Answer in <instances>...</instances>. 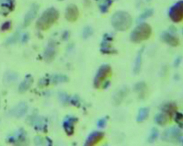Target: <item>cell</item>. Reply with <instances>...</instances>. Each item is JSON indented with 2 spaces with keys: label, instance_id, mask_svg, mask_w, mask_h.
Listing matches in <instances>:
<instances>
[{
  "label": "cell",
  "instance_id": "obj_1",
  "mask_svg": "<svg viewBox=\"0 0 183 146\" xmlns=\"http://www.w3.org/2000/svg\"><path fill=\"white\" fill-rule=\"evenodd\" d=\"M59 17V12L54 7L46 9L37 21L36 26L39 30H47L50 28Z\"/></svg>",
  "mask_w": 183,
  "mask_h": 146
},
{
  "label": "cell",
  "instance_id": "obj_2",
  "mask_svg": "<svg viewBox=\"0 0 183 146\" xmlns=\"http://www.w3.org/2000/svg\"><path fill=\"white\" fill-rule=\"evenodd\" d=\"M111 23L117 31H126L132 24V18L125 11H117L112 17Z\"/></svg>",
  "mask_w": 183,
  "mask_h": 146
},
{
  "label": "cell",
  "instance_id": "obj_3",
  "mask_svg": "<svg viewBox=\"0 0 183 146\" xmlns=\"http://www.w3.org/2000/svg\"><path fill=\"white\" fill-rule=\"evenodd\" d=\"M151 27L148 23H141L131 32L130 38L132 42L139 44L148 39L151 35Z\"/></svg>",
  "mask_w": 183,
  "mask_h": 146
},
{
  "label": "cell",
  "instance_id": "obj_4",
  "mask_svg": "<svg viewBox=\"0 0 183 146\" xmlns=\"http://www.w3.org/2000/svg\"><path fill=\"white\" fill-rule=\"evenodd\" d=\"M111 73L112 68L109 65L105 64V65L100 66V68L98 69L97 73L96 74L94 82H93L95 88L99 89V88L102 87L104 83H106L108 78L111 75Z\"/></svg>",
  "mask_w": 183,
  "mask_h": 146
},
{
  "label": "cell",
  "instance_id": "obj_5",
  "mask_svg": "<svg viewBox=\"0 0 183 146\" xmlns=\"http://www.w3.org/2000/svg\"><path fill=\"white\" fill-rule=\"evenodd\" d=\"M161 139L166 142L170 143H177L182 141V133L179 128L171 127L168 128L163 132Z\"/></svg>",
  "mask_w": 183,
  "mask_h": 146
},
{
  "label": "cell",
  "instance_id": "obj_6",
  "mask_svg": "<svg viewBox=\"0 0 183 146\" xmlns=\"http://www.w3.org/2000/svg\"><path fill=\"white\" fill-rule=\"evenodd\" d=\"M168 17L174 23H179L183 20V0L178 1L169 9Z\"/></svg>",
  "mask_w": 183,
  "mask_h": 146
},
{
  "label": "cell",
  "instance_id": "obj_7",
  "mask_svg": "<svg viewBox=\"0 0 183 146\" xmlns=\"http://www.w3.org/2000/svg\"><path fill=\"white\" fill-rule=\"evenodd\" d=\"M113 40V37L110 33H106L101 43L100 51L102 54H112L116 53V51L111 45V42Z\"/></svg>",
  "mask_w": 183,
  "mask_h": 146
},
{
  "label": "cell",
  "instance_id": "obj_8",
  "mask_svg": "<svg viewBox=\"0 0 183 146\" xmlns=\"http://www.w3.org/2000/svg\"><path fill=\"white\" fill-rule=\"evenodd\" d=\"M68 77L65 75H61V74H57V75H54L51 76L50 78H44L41 79L40 81V85L41 86H47L49 83H63L68 82Z\"/></svg>",
  "mask_w": 183,
  "mask_h": 146
},
{
  "label": "cell",
  "instance_id": "obj_9",
  "mask_svg": "<svg viewBox=\"0 0 183 146\" xmlns=\"http://www.w3.org/2000/svg\"><path fill=\"white\" fill-rule=\"evenodd\" d=\"M56 54H57V50H56V44L54 41H51L48 44L47 47L46 48L45 51L44 52V59L46 62H53L55 58Z\"/></svg>",
  "mask_w": 183,
  "mask_h": 146
},
{
  "label": "cell",
  "instance_id": "obj_10",
  "mask_svg": "<svg viewBox=\"0 0 183 146\" xmlns=\"http://www.w3.org/2000/svg\"><path fill=\"white\" fill-rule=\"evenodd\" d=\"M28 110L27 104L24 102H21L13 107L9 112V114L14 118H20L23 117Z\"/></svg>",
  "mask_w": 183,
  "mask_h": 146
},
{
  "label": "cell",
  "instance_id": "obj_11",
  "mask_svg": "<svg viewBox=\"0 0 183 146\" xmlns=\"http://www.w3.org/2000/svg\"><path fill=\"white\" fill-rule=\"evenodd\" d=\"M38 9H39V6L36 3L33 4L29 9L28 12L26 13L25 17H24L23 20V26L24 27H27L31 23V22L36 18L37 15Z\"/></svg>",
  "mask_w": 183,
  "mask_h": 146
},
{
  "label": "cell",
  "instance_id": "obj_12",
  "mask_svg": "<svg viewBox=\"0 0 183 146\" xmlns=\"http://www.w3.org/2000/svg\"><path fill=\"white\" fill-rule=\"evenodd\" d=\"M79 11L75 5L71 4L67 6L65 10V18L69 22H75L78 20Z\"/></svg>",
  "mask_w": 183,
  "mask_h": 146
},
{
  "label": "cell",
  "instance_id": "obj_13",
  "mask_svg": "<svg viewBox=\"0 0 183 146\" xmlns=\"http://www.w3.org/2000/svg\"><path fill=\"white\" fill-rule=\"evenodd\" d=\"M104 138V133L102 131H94L92 132L89 135V137L86 139V142H85V145L86 146H92L96 145L99 142L103 139Z\"/></svg>",
  "mask_w": 183,
  "mask_h": 146
},
{
  "label": "cell",
  "instance_id": "obj_14",
  "mask_svg": "<svg viewBox=\"0 0 183 146\" xmlns=\"http://www.w3.org/2000/svg\"><path fill=\"white\" fill-rule=\"evenodd\" d=\"M78 119L75 117H68L63 122V128L68 135H72L75 132V123Z\"/></svg>",
  "mask_w": 183,
  "mask_h": 146
},
{
  "label": "cell",
  "instance_id": "obj_15",
  "mask_svg": "<svg viewBox=\"0 0 183 146\" xmlns=\"http://www.w3.org/2000/svg\"><path fill=\"white\" fill-rule=\"evenodd\" d=\"M161 39L162 41L171 47H177L179 44V38L175 35L171 34L169 32H163L161 35Z\"/></svg>",
  "mask_w": 183,
  "mask_h": 146
},
{
  "label": "cell",
  "instance_id": "obj_16",
  "mask_svg": "<svg viewBox=\"0 0 183 146\" xmlns=\"http://www.w3.org/2000/svg\"><path fill=\"white\" fill-rule=\"evenodd\" d=\"M128 92H129V89L127 87H123L121 89H118L116 92L115 93V94L113 95V103L116 106H118L123 101V99L126 97L127 96Z\"/></svg>",
  "mask_w": 183,
  "mask_h": 146
},
{
  "label": "cell",
  "instance_id": "obj_17",
  "mask_svg": "<svg viewBox=\"0 0 183 146\" xmlns=\"http://www.w3.org/2000/svg\"><path fill=\"white\" fill-rule=\"evenodd\" d=\"M33 82V78L31 75H26L24 79L21 82V83L19 85V87H18L19 92L21 93L27 92V91L30 89V86H32Z\"/></svg>",
  "mask_w": 183,
  "mask_h": 146
},
{
  "label": "cell",
  "instance_id": "obj_18",
  "mask_svg": "<svg viewBox=\"0 0 183 146\" xmlns=\"http://www.w3.org/2000/svg\"><path fill=\"white\" fill-rule=\"evenodd\" d=\"M134 91L138 94L140 99H144L147 95V86L144 82H139L134 86Z\"/></svg>",
  "mask_w": 183,
  "mask_h": 146
},
{
  "label": "cell",
  "instance_id": "obj_19",
  "mask_svg": "<svg viewBox=\"0 0 183 146\" xmlns=\"http://www.w3.org/2000/svg\"><path fill=\"white\" fill-rule=\"evenodd\" d=\"M176 110H177V107L173 103H168L164 104L161 107V111L167 113L170 118L171 116H174L175 113L177 112Z\"/></svg>",
  "mask_w": 183,
  "mask_h": 146
},
{
  "label": "cell",
  "instance_id": "obj_20",
  "mask_svg": "<svg viewBox=\"0 0 183 146\" xmlns=\"http://www.w3.org/2000/svg\"><path fill=\"white\" fill-rule=\"evenodd\" d=\"M170 120V117L167 113L161 112V113H158L155 116V121L157 124L160 126H165L168 123Z\"/></svg>",
  "mask_w": 183,
  "mask_h": 146
},
{
  "label": "cell",
  "instance_id": "obj_21",
  "mask_svg": "<svg viewBox=\"0 0 183 146\" xmlns=\"http://www.w3.org/2000/svg\"><path fill=\"white\" fill-rule=\"evenodd\" d=\"M18 78V75L14 72H7L3 76V83L5 85H10L15 83Z\"/></svg>",
  "mask_w": 183,
  "mask_h": 146
},
{
  "label": "cell",
  "instance_id": "obj_22",
  "mask_svg": "<svg viewBox=\"0 0 183 146\" xmlns=\"http://www.w3.org/2000/svg\"><path fill=\"white\" fill-rule=\"evenodd\" d=\"M99 4V10L102 13H106L109 11L110 6L113 4V0H96Z\"/></svg>",
  "mask_w": 183,
  "mask_h": 146
},
{
  "label": "cell",
  "instance_id": "obj_23",
  "mask_svg": "<svg viewBox=\"0 0 183 146\" xmlns=\"http://www.w3.org/2000/svg\"><path fill=\"white\" fill-rule=\"evenodd\" d=\"M143 51H144V48H141L138 51L137 57H136L135 62H134V73L135 74H138L141 71V65H142V54Z\"/></svg>",
  "mask_w": 183,
  "mask_h": 146
},
{
  "label": "cell",
  "instance_id": "obj_24",
  "mask_svg": "<svg viewBox=\"0 0 183 146\" xmlns=\"http://www.w3.org/2000/svg\"><path fill=\"white\" fill-rule=\"evenodd\" d=\"M149 113H150V110H149L147 107H144V108L140 109L137 117V121L141 123V122L145 121L148 118Z\"/></svg>",
  "mask_w": 183,
  "mask_h": 146
},
{
  "label": "cell",
  "instance_id": "obj_25",
  "mask_svg": "<svg viewBox=\"0 0 183 146\" xmlns=\"http://www.w3.org/2000/svg\"><path fill=\"white\" fill-rule=\"evenodd\" d=\"M14 6H15L14 0H4L1 3V6L2 7V9L3 10H6L7 13L13 10Z\"/></svg>",
  "mask_w": 183,
  "mask_h": 146
},
{
  "label": "cell",
  "instance_id": "obj_26",
  "mask_svg": "<svg viewBox=\"0 0 183 146\" xmlns=\"http://www.w3.org/2000/svg\"><path fill=\"white\" fill-rule=\"evenodd\" d=\"M153 14H154V9H146V10L144 11V13H142L140 15V17L137 18V21L139 22V23H141V22L145 20L146 19H147V18H149V17H151Z\"/></svg>",
  "mask_w": 183,
  "mask_h": 146
},
{
  "label": "cell",
  "instance_id": "obj_27",
  "mask_svg": "<svg viewBox=\"0 0 183 146\" xmlns=\"http://www.w3.org/2000/svg\"><path fill=\"white\" fill-rule=\"evenodd\" d=\"M20 39V33L19 32H16L15 33L12 35V36L9 37L8 39H6L5 44L6 45H10V44H13L15 43H17L19 40Z\"/></svg>",
  "mask_w": 183,
  "mask_h": 146
},
{
  "label": "cell",
  "instance_id": "obj_28",
  "mask_svg": "<svg viewBox=\"0 0 183 146\" xmlns=\"http://www.w3.org/2000/svg\"><path fill=\"white\" fill-rule=\"evenodd\" d=\"M158 134H159V132H158V130L157 128H154L151 129V131L150 136L148 138V142L150 143H153L156 141V139L158 138Z\"/></svg>",
  "mask_w": 183,
  "mask_h": 146
},
{
  "label": "cell",
  "instance_id": "obj_29",
  "mask_svg": "<svg viewBox=\"0 0 183 146\" xmlns=\"http://www.w3.org/2000/svg\"><path fill=\"white\" fill-rule=\"evenodd\" d=\"M93 33L92 28L90 27H86L83 29L82 31V38L84 39H87V38H90Z\"/></svg>",
  "mask_w": 183,
  "mask_h": 146
},
{
  "label": "cell",
  "instance_id": "obj_30",
  "mask_svg": "<svg viewBox=\"0 0 183 146\" xmlns=\"http://www.w3.org/2000/svg\"><path fill=\"white\" fill-rule=\"evenodd\" d=\"M175 121L180 128H183V113L176 112L174 115Z\"/></svg>",
  "mask_w": 183,
  "mask_h": 146
},
{
  "label": "cell",
  "instance_id": "obj_31",
  "mask_svg": "<svg viewBox=\"0 0 183 146\" xmlns=\"http://www.w3.org/2000/svg\"><path fill=\"white\" fill-rule=\"evenodd\" d=\"M59 98H60V100L62 101L64 104H67L70 103V97H69L68 94L65 93H61L59 94Z\"/></svg>",
  "mask_w": 183,
  "mask_h": 146
},
{
  "label": "cell",
  "instance_id": "obj_32",
  "mask_svg": "<svg viewBox=\"0 0 183 146\" xmlns=\"http://www.w3.org/2000/svg\"><path fill=\"white\" fill-rule=\"evenodd\" d=\"M11 27H12V23H11L10 20H8V21H6L2 24L1 27H0V30L2 31H8V30H10Z\"/></svg>",
  "mask_w": 183,
  "mask_h": 146
},
{
  "label": "cell",
  "instance_id": "obj_33",
  "mask_svg": "<svg viewBox=\"0 0 183 146\" xmlns=\"http://www.w3.org/2000/svg\"><path fill=\"white\" fill-rule=\"evenodd\" d=\"M106 122L107 121L106 118H101L97 122V126L100 128H105V126L106 125Z\"/></svg>",
  "mask_w": 183,
  "mask_h": 146
},
{
  "label": "cell",
  "instance_id": "obj_34",
  "mask_svg": "<svg viewBox=\"0 0 183 146\" xmlns=\"http://www.w3.org/2000/svg\"><path fill=\"white\" fill-rule=\"evenodd\" d=\"M70 103L72 104H73L74 106H75V107H79L80 106V100L78 97H74L73 98H72L70 100Z\"/></svg>",
  "mask_w": 183,
  "mask_h": 146
},
{
  "label": "cell",
  "instance_id": "obj_35",
  "mask_svg": "<svg viewBox=\"0 0 183 146\" xmlns=\"http://www.w3.org/2000/svg\"><path fill=\"white\" fill-rule=\"evenodd\" d=\"M35 143L36 145H42L44 143V140H42V138L40 136H38V137L35 138Z\"/></svg>",
  "mask_w": 183,
  "mask_h": 146
},
{
  "label": "cell",
  "instance_id": "obj_36",
  "mask_svg": "<svg viewBox=\"0 0 183 146\" xmlns=\"http://www.w3.org/2000/svg\"><path fill=\"white\" fill-rule=\"evenodd\" d=\"M29 40V35L28 33H23L21 37V41L23 43L27 42V41Z\"/></svg>",
  "mask_w": 183,
  "mask_h": 146
},
{
  "label": "cell",
  "instance_id": "obj_37",
  "mask_svg": "<svg viewBox=\"0 0 183 146\" xmlns=\"http://www.w3.org/2000/svg\"><path fill=\"white\" fill-rule=\"evenodd\" d=\"M181 62H182V58L181 57H178L177 58H176L174 62V66L175 67H178L179 65L181 64Z\"/></svg>",
  "mask_w": 183,
  "mask_h": 146
},
{
  "label": "cell",
  "instance_id": "obj_38",
  "mask_svg": "<svg viewBox=\"0 0 183 146\" xmlns=\"http://www.w3.org/2000/svg\"><path fill=\"white\" fill-rule=\"evenodd\" d=\"M68 37H69V33L68 31H65V33H63V35H62V38H63L64 40H65V41H66V40L68 39Z\"/></svg>",
  "mask_w": 183,
  "mask_h": 146
},
{
  "label": "cell",
  "instance_id": "obj_39",
  "mask_svg": "<svg viewBox=\"0 0 183 146\" xmlns=\"http://www.w3.org/2000/svg\"><path fill=\"white\" fill-rule=\"evenodd\" d=\"M3 1H4V0H0V4H1V3H2V2H3Z\"/></svg>",
  "mask_w": 183,
  "mask_h": 146
},
{
  "label": "cell",
  "instance_id": "obj_40",
  "mask_svg": "<svg viewBox=\"0 0 183 146\" xmlns=\"http://www.w3.org/2000/svg\"><path fill=\"white\" fill-rule=\"evenodd\" d=\"M59 1H64V0H59Z\"/></svg>",
  "mask_w": 183,
  "mask_h": 146
}]
</instances>
